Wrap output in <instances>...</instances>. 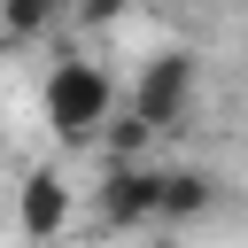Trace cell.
I'll return each mask as SVG.
<instances>
[{"instance_id": "cell-5", "label": "cell", "mask_w": 248, "mask_h": 248, "mask_svg": "<svg viewBox=\"0 0 248 248\" xmlns=\"http://www.w3.org/2000/svg\"><path fill=\"white\" fill-rule=\"evenodd\" d=\"M209 202H217V178H209V170H163V202H155V225H194Z\"/></svg>"}, {"instance_id": "cell-7", "label": "cell", "mask_w": 248, "mask_h": 248, "mask_svg": "<svg viewBox=\"0 0 248 248\" xmlns=\"http://www.w3.org/2000/svg\"><path fill=\"white\" fill-rule=\"evenodd\" d=\"M147 140H155V132H147V124H132V116L116 108V124L101 132V155H108V170H116V163H140V155H147Z\"/></svg>"}, {"instance_id": "cell-8", "label": "cell", "mask_w": 248, "mask_h": 248, "mask_svg": "<svg viewBox=\"0 0 248 248\" xmlns=\"http://www.w3.org/2000/svg\"><path fill=\"white\" fill-rule=\"evenodd\" d=\"M93 248H116V240H93Z\"/></svg>"}, {"instance_id": "cell-1", "label": "cell", "mask_w": 248, "mask_h": 248, "mask_svg": "<svg viewBox=\"0 0 248 248\" xmlns=\"http://www.w3.org/2000/svg\"><path fill=\"white\" fill-rule=\"evenodd\" d=\"M116 108H124V93H116V78L93 54H62L39 78V116H46V132L62 147H101V132L116 124Z\"/></svg>"}, {"instance_id": "cell-2", "label": "cell", "mask_w": 248, "mask_h": 248, "mask_svg": "<svg viewBox=\"0 0 248 248\" xmlns=\"http://www.w3.org/2000/svg\"><path fill=\"white\" fill-rule=\"evenodd\" d=\"M194 93H202V62H194L186 46H163V54H147V62L132 70V85H124V116L147 124V132H170V124H186Z\"/></svg>"}, {"instance_id": "cell-3", "label": "cell", "mask_w": 248, "mask_h": 248, "mask_svg": "<svg viewBox=\"0 0 248 248\" xmlns=\"http://www.w3.org/2000/svg\"><path fill=\"white\" fill-rule=\"evenodd\" d=\"M155 202H163V170H155V163H116V170H101L93 209H101L108 232H140V225H155Z\"/></svg>"}, {"instance_id": "cell-4", "label": "cell", "mask_w": 248, "mask_h": 248, "mask_svg": "<svg viewBox=\"0 0 248 248\" xmlns=\"http://www.w3.org/2000/svg\"><path fill=\"white\" fill-rule=\"evenodd\" d=\"M70 186H62V170L54 163H39V170H23L16 178V232L23 240H62L70 232Z\"/></svg>"}, {"instance_id": "cell-6", "label": "cell", "mask_w": 248, "mask_h": 248, "mask_svg": "<svg viewBox=\"0 0 248 248\" xmlns=\"http://www.w3.org/2000/svg\"><path fill=\"white\" fill-rule=\"evenodd\" d=\"M54 23H62L54 0H8V8H0V39H39V31H54Z\"/></svg>"}]
</instances>
